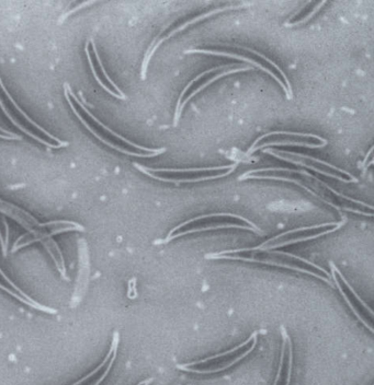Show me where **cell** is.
Returning a JSON list of instances; mask_svg holds the SVG:
<instances>
[{
  "label": "cell",
  "mask_w": 374,
  "mask_h": 385,
  "mask_svg": "<svg viewBox=\"0 0 374 385\" xmlns=\"http://www.w3.org/2000/svg\"><path fill=\"white\" fill-rule=\"evenodd\" d=\"M0 214L8 217L14 220L20 227L27 230V235L19 237L11 248V253L20 251L26 246H31L33 243H41L43 248L48 252L52 261H54L56 269L63 279L68 282L66 265L64 256L61 251L59 244L52 239L54 235L66 233H84L85 228L78 222L71 220H55V221L40 222L29 211L24 210L18 205L11 201H5L0 197Z\"/></svg>",
  "instance_id": "6da1fadb"
},
{
  "label": "cell",
  "mask_w": 374,
  "mask_h": 385,
  "mask_svg": "<svg viewBox=\"0 0 374 385\" xmlns=\"http://www.w3.org/2000/svg\"><path fill=\"white\" fill-rule=\"evenodd\" d=\"M64 97L69 108L75 114V117H77L78 121L84 125L86 130L95 136L97 139L100 140L101 143L108 146L109 148L128 155V156L138 157V158H151V157L162 155L166 151L165 148L151 149L143 147V146L136 145L112 130L110 127L104 125L98 117L91 113V110L85 106L82 100H80L77 95H75L68 83L64 85Z\"/></svg>",
  "instance_id": "7a4b0ae2"
},
{
  "label": "cell",
  "mask_w": 374,
  "mask_h": 385,
  "mask_svg": "<svg viewBox=\"0 0 374 385\" xmlns=\"http://www.w3.org/2000/svg\"><path fill=\"white\" fill-rule=\"evenodd\" d=\"M0 108L3 112L7 119L24 134L28 135L30 138L46 146L50 149L65 148L69 145L66 140L56 137L55 135L50 134L44 127L37 124L26 112L18 106L12 95L9 93L6 88L1 77H0Z\"/></svg>",
  "instance_id": "3957f363"
},
{
  "label": "cell",
  "mask_w": 374,
  "mask_h": 385,
  "mask_svg": "<svg viewBox=\"0 0 374 385\" xmlns=\"http://www.w3.org/2000/svg\"><path fill=\"white\" fill-rule=\"evenodd\" d=\"M85 53L86 56H87L88 63H89V67H91V72H93L96 81L98 82V85L106 92L112 95L113 98L125 100L127 99L125 93L118 87L117 83L110 78L109 75L106 74V69H104V65H102L100 55H99L96 43H95V41L91 40V39L86 42Z\"/></svg>",
  "instance_id": "277c9868"
},
{
  "label": "cell",
  "mask_w": 374,
  "mask_h": 385,
  "mask_svg": "<svg viewBox=\"0 0 374 385\" xmlns=\"http://www.w3.org/2000/svg\"><path fill=\"white\" fill-rule=\"evenodd\" d=\"M120 345V334L119 332H114L112 336L111 345H110L109 351L106 353L104 360L101 362L96 369L89 372L87 375L76 381L72 385H100L104 382V379L108 377L112 367H113L114 362L117 359L118 351H119Z\"/></svg>",
  "instance_id": "5b68a950"
},
{
  "label": "cell",
  "mask_w": 374,
  "mask_h": 385,
  "mask_svg": "<svg viewBox=\"0 0 374 385\" xmlns=\"http://www.w3.org/2000/svg\"><path fill=\"white\" fill-rule=\"evenodd\" d=\"M0 290H3V293L12 297L15 300L21 302L22 304L29 306L31 309L37 310V311L42 312V313L50 314V315L57 314V310L46 306V304H41V302L35 300L30 295H28L26 291L22 290V288L19 287L16 282L3 272V269L1 267H0Z\"/></svg>",
  "instance_id": "8992f818"
},
{
  "label": "cell",
  "mask_w": 374,
  "mask_h": 385,
  "mask_svg": "<svg viewBox=\"0 0 374 385\" xmlns=\"http://www.w3.org/2000/svg\"><path fill=\"white\" fill-rule=\"evenodd\" d=\"M78 273L75 285L74 293L72 297V306H77L87 293L89 285V275H91V261H89V250H88L87 241L80 239L78 241Z\"/></svg>",
  "instance_id": "52a82bcc"
},
{
  "label": "cell",
  "mask_w": 374,
  "mask_h": 385,
  "mask_svg": "<svg viewBox=\"0 0 374 385\" xmlns=\"http://www.w3.org/2000/svg\"><path fill=\"white\" fill-rule=\"evenodd\" d=\"M207 259H235V261H250V263H258V264L263 265H271V266H278L283 267V268L292 269V270H297V272L303 273V274L310 275V276H314V277L319 278V279L323 280V282H327L328 285L332 286V282H329L328 277H323L321 275L316 274V273L310 272L308 269L301 268L299 266H294V265L288 264V263H282V261H274V259H247V257H242V256H227V255H220L215 256L212 254H207L205 256Z\"/></svg>",
  "instance_id": "ba28073f"
},
{
  "label": "cell",
  "mask_w": 374,
  "mask_h": 385,
  "mask_svg": "<svg viewBox=\"0 0 374 385\" xmlns=\"http://www.w3.org/2000/svg\"><path fill=\"white\" fill-rule=\"evenodd\" d=\"M227 228H236V229L248 230V231H252V233H257V235H263L261 231H258V230L254 229V228L250 227V226H241V224H213V226H209V227L203 228H194V229L187 230L185 233H177V235H173L171 237H168V239H165V240L155 241V246H160V244H167L170 241L175 240L177 237H183V235H189V233H203V231H211V230H218V229H227Z\"/></svg>",
  "instance_id": "9c48e42d"
},
{
  "label": "cell",
  "mask_w": 374,
  "mask_h": 385,
  "mask_svg": "<svg viewBox=\"0 0 374 385\" xmlns=\"http://www.w3.org/2000/svg\"><path fill=\"white\" fill-rule=\"evenodd\" d=\"M194 53H202V54H210V55H221V56H226V57H231V59H239V61H245L247 63H254L256 67L258 68L263 69V72H267V74L270 75V76L274 77V79L278 81L279 85L281 86L283 88L284 92L287 93V97L289 99H292L290 97L289 92H288V88L287 86L284 85L283 82L281 80L279 79L278 77L274 74V72H270L269 69L265 68L263 67L261 63H257V61H252V59H247V57H244V56H239L235 55V54L231 53H225V52H218V50H185V54H194Z\"/></svg>",
  "instance_id": "30bf717a"
},
{
  "label": "cell",
  "mask_w": 374,
  "mask_h": 385,
  "mask_svg": "<svg viewBox=\"0 0 374 385\" xmlns=\"http://www.w3.org/2000/svg\"><path fill=\"white\" fill-rule=\"evenodd\" d=\"M133 166H135L136 169L140 170L142 173L147 175V177H151V179H158V181H162V182L167 183H175V184H180V183H194V182H201V181H207V179H221V177H227V175H231L232 172L235 171L236 168H232V169L228 170L225 173H222V175H211V177H198V179H164V177H156V175H153L151 172L147 171L144 166L138 164H133Z\"/></svg>",
  "instance_id": "8fae6325"
},
{
  "label": "cell",
  "mask_w": 374,
  "mask_h": 385,
  "mask_svg": "<svg viewBox=\"0 0 374 385\" xmlns=\"http://www.w3.org/2000/svg\"><path fill=\"white\" fill-rule=\"evenodd\" d=\"M345 224L346 219L345 218H342V221L338 222V224H336V226H335L333 229L327 230V231H324V233H317V235H308V237H297V239H292V240L284 241V242L281 243H272V244H270V246H265V248H263L261 251H269V250H271V248H281V246H290V244H294V243L306 242V241L314 240V239H316V237H324V235H329V233H335V231H337V230H339L340 228H342V226H344V224Z\"/></svg>",
  "instance_id": "7c38bea8"
},
{
  "label": "cell",
  "mask_w": 374,
  "mask_h": 385,
  "mask_svg": "<svg viewBox=\"0 0 374 385\" xmlns=\"http://www.w3.org/2000/svg\"><path fill=\"white\" fill-rule=\"evenodd\" d=\"M256 345H257V336H256L254 339H252V346L250 347L248 351H245L244 354L239 355L237 358L234 359V360H231V362H228V364H224L222 367L216 368V369H207V370H196V369H190V368H183L180 367L179 364H177L176 367L178 368L179 370H183V371H188L192 372V373H200V375H207V373H218V372L224 371V370L228 369V368L232 367L233 364H237V362H241L242 359H244L245 357L248 356L250 353L254 351L255 349Z\"/></svg>",
  "instance_id": "4fadbf2b"
},
{
  "label": "cell",
  "mask_w": 374,
  "mask_h": 385,
  "mask_svg": "<svg viewBox=\"0 0 374 385\" xmlns=\"http://www.w3.org/2000/svg\"><path fill=\"white\" fill-rule=\"evenodd\" d=\"M213 217H231V218H237V219L243 220V221L246 222L250 227L254 228V229L258 230V231H261V230L259 229V228H258L254 222L250 221V220H247L246 218H244V217L239 216V215L235 214H228V213H220V214L203 215V216L196 217L194 219L187 220V221L183 222V224H180L179 226H177V227L171 229V231L168 233L166 239L171 237V235H173L177 230L180 229V228L186 227L188 224H194V222L198 221V220L205 219V218H213Z\"/></svg>",
  "instance_id": "5bb4252c"
},
{
  "label": "cell",
  "mask_w": 374,
  "mask_h": 385,
  "mask_svg": "<svg viewBox=\"0 0 374 385\" xmlns=\"http://www.w3.org/2000/svg\"><path fill=\"white\" fill-rule=\"evenodd\" d=\"M247 70H252V67L247 66L239 67V68L230 69V70H227V72H221V74L216 75V76L211 78L209 81L205 82V83H203L201 87L198 88L196 91H194L191 95H189V98H187L186 100L183 101V103L180 104V115L181 113H183V108H185V106H186L187 102H188L190 99L194 98V95H196V93L201 92L202 90L205 89V88L209 87L211 83H213V82L216 81V80L218 79H220V78H222V77L227 76V75L236 74V72H247Z\"/></svg>",
  "instance_id": "9a60e30c"
},
{
  "label": "cell",
  "mask_w": 374,
  "mask_h": 385,
  "mask_svg": "<svg viewBox=\"0 0 374 385\" xmlns=\"http://www.w3.org/2000/svg\"><path fill=\"white\" fill-rule=\"evenodd\" d=\"M259 333H261L259 332V330H257V332L252 333V336H250V337L248 338V339H247L246 342H244V343L241 344V345L236 346L235 348L231 349V351H224V353H221V354L214 355V356L207 357V358L202 359V360H198V362H189V364H180V366L181 367L183 368H191L194 367V366H198V364H205V362H211V360H213V359H218V358H222V357L230 356V355L234 354V353H236V351H239V349L243 348V347H245V346L246 345H248V344H250V342H252V339H254V338H255L256 336H258V334H259Z\"/></svg>",
  "instance_id": "2e32d148"
},
{
  "label": "cell",
  "mask_w": 374,
  "mask_h": 385,
  "mask_svg": "<svg viewBox=\"0 0 374 385\" xmlns=\"http://www.w3.org/2000/svg\"><path fill=\"white\" fill-rule=\"evenodd\" d=\"M263 152L269 153V155H271V156L276 157V158L280 159V160H283V161H288L290 162V164H297V166H304V168H308V169L313 170V171H316L317 172V173H321V175H326V177H334V179H339V181H342V182L344 183L358 182V179H356V181H353V179H350V181H348V179H342V177H337V175H330V173H327V172L321 171V170L317 169V168H315V166H308V164H304V162L297 161V160H292V159L287 158V157L280 156V155L274 152V151L271 150V149H267V150H263Z\"/></svg>",
  "instance_id": "e0dca14e"
},
{
  "label": "cell",
  "mask_w": 374,
  "mask_h": 385,
  "mask_svg": "<svg viewBox=\"0 0 374 385\" xmlns=\"http://www.w3.org/2000/svg\"><path fill=\"white\" fill-rule=\"evenodd\" d=\"M239 164H230V166H212V168H196V169H154V168H147L144 166L147 171L151 173H160V172H167V173H187V172H201V171H216V170L232 169L237 168Z\"/></svg>",
  "instance_id": "ac0fdd59"
},
{
  "label": "cell",
  "mask_w": 374,
  "mask_h": 385,
  "mask_svg": "<svg viewBox=\"0 0 374 385\" xmlns=\"http://www.w3.org/2000/svg\"><path fill=\"white\" fill-rule=\"evenodd\" d=\"M227 67L228 66H220V67H214V68L212 69H209V70H207V72H202V74H200L199 76H196L194 80H191V81L189 82L188 85H187V87L185 88V89H183V92H181L180 98H179L178 103H177V108H176V113H175V121H174V126L176 127L177 126V125H178L179 119H180L181 117L180 115L181 100H183V97H185V95H186L187 91H188V90L190 89V88H191L192 86H194V83H196V82L198 81V80H200L201 79V78H203V77H205V75L211 74V72H218V70H221V69L227 68Z\"/></svg>",
  "instance_id": "d6986e66"
},
{
  "label": "cell",
  "mask_w": 374,
  "mask_h": 385,
  "mask_svg": "<svg viewBox=\"0 0 374 385\" xmlns=\"http://www.w3.org/2000/svg\"><path fill=\"white\" fill-rule=\"evenodd\" d=\"M276 135H289V136H299V137L315 138V139L321 140L323 143L327 144L326 139L313 134H304V132H268V134L263 135L261 137L257 138V140H256L255 143H254V145L250 147V150L247 151V155H248V156L252 155V151L255 149L256 146H257V144L259 143L261 140L265 139V138L269 137V136H276Z\"/></svg>",
  "instance_id": "ffe728a7"
},
{
  "label": "cell",
  "mask_w": 374,
  "mask_h": 385,
  "mask_svg": "<svg viewBox=\"0 0 374 385\" xmlns=\"http://www.w3.org/2000/svg\"><path fill=\"white\" fill-rule=\"evenodd\" d=\"M332 276L333 278H334L335 284H336L338 289H339V293H342V297H344V299H345L346 302H347L348 306H349V308H350L351 311L355 313V315L358 317L359 321H360L362 324L366 325V326L369 328L370 332L373 333V328H372L371 325H370L369 323L366 322V319H362V317H361L360 313H359L358 312V310L355 308L353 302H351L350 299L348 298L347 295H346V293H344V290H342V285H340L339 282H338L337 278H336V273L334 272V269H332Z\"/></svg>",
  "instance_id": "44dd1931"
},
{
  "label": "cell",
  "mask_w": 374,
  "mask_h": 385,
  "mask_svg": "<svg viewBox=\"0 0 374 385\" xmlns=\"http://www.w3.org/2000/svg\"><path fill=\"white\" fill-rule=\"evenodd\" d=\"M269 146H297V147H306V148H323L325 144H321V145H310V144L300 143V141H272V143L265 144V145L259 146V147H255V149L252 151V153L255 152L256 150H261V149L265 148V147H269Z\"/></svg>",
  "instance_id": "7402d4cb"
},
{
  "label": "cell",
  "mask_w": 374,
  "mask_h": 385,
  "mask_svg": "<svg viewBox=\"0 0 374 385\" xmlns=\"http://www.w3.org/2000/svg\"><path fill=\"white\" fill-rule=\"evenodd\" d=\"M280 330L283 333L284 337H286V339H287L288 345H289V366H288L287 383H286V385H290V382H291V373H292L293 364L292 342H291V339H290L289 334H288L287 330H286L283 326L280 327Z\"/></svg>",
  "instance_id": "603a6c76"
},
{
  "label": "cell",
  "mask_w": 374,
  "mask_h": 385,
  "mask_svg": "<svg viewBox=\"0 0 374 385\" xmlns=\"http://www.w3.org/2000/svg\"><path fill=\"white\" fill-rule=\"evenodd\" d=\"M282 153H286V155H291V156L299 157V158L303 159H308V160H312V161L317 162V164H323V166H328L330 169L336 170V171H339L340 173L342 175H348V177H351V179H356V177H353L350 173H348L347 171H344V170L339 169V168H336L335 166H332L330 164H327V162L323 161V160H319V159L313 158V157L310 156H304V155H300V153H294V152H284V151H281Z\"/></svg>",
  "instance_id": "cb8c5ba5"
},
{
  "label": "cell",
  "mask_w": 374,
  "mask_h": 385,
  "mask_svg": "<svg viewBox=\"0 0 374 385\" xmlns=\"http://www.w3.org/2000/svg\"><path fill=\"white\" fill-rule=\"evenodd\" d=\"M329 265H330V268L334 269L335 273H337V274L339 275V277L342 278V282H344V284L347 286L348 289L350 290V293H353V296H355V298H357V300H358L359 302H360V304H362V306H364V308H366V309L368 310V311H369L370 314H371L372 315V311L371 309H370L369 306H368V304H366L364 301H362V299H361L360 297L358 296V293H357L356 291L353 290V288L351 287L350 284H349V282H348V280H346V278L342 276V272H340L339 269L336 267V265H335L334 263H330V264Z\"/></svg>",
  "instance_id": "d4e9b609"
},
{
  "label": "cell",
  "mask_w": 374,
  "mask_h": 385,
  "mask_svg": "<svg viewBox=\"0 0 374 385\" xmlns=\"http://www.w3.org/2000/svg\"><path fill=\"white\" fill-rule=\"evenodd\" d=\"M282 337H283V343H282L281 356H280L278 373H277L276 381H274V385H278L279 382H280V379H281L282 367H283L284 354H286V346H287V339L284 337L283 333H282Z\"/></svg>",
  "instance_id": "484cf974"
},
{
  "label": "cell",
  "mask_w": 374,
  "mask_h": 385,
  "mask_svg": "<svg viewBox=\"0 0 374 385\" xmlns=\"http://www.w3.org/2000/svg\"><path fill=\"white\" fill-rule=\"evenodd\" d=\"M324 5L325 1H323V3H319V5L316 6V8L314 9L313 11H310V14H308V16L306 17V18L301 19L300 21L293 22V23H286V26H287V27H294V26H299V24H302L304 23V22H308V20H310V19L312 18V17H313L314 14H315L316 12H317V11H319V9H321V7H323V6Z\"/></svg>",
  "instance_id": "4316f807"
},
{
  "label": "cell",
  "mask_w": 374,
  "mask_h": 385,
  "mask_svg": "<svg viewBox=\"0 0 374 385\" xmlns=\"http://www.w3.org/2000/svg\"><path fill=\"white\" fill-rule=\"evenodd\" d=\"M0 139L3 140H21V137L16 132H11L0 126Z\"/></svg>",
  "instance_id": "83f0119b"
},
{
  "label": "cell",
  "mask_w": 374,
  "mask_h": 385,
  "mask_svg": "<svg viewBox=\"0 0 374 385\" xmlns=\"http://www.w3.org/2000/svg\"><path fill=\"white\" fill-rule=\"evenodd\" d=\"M153 381H154V379H153V377H149V379H147V383L144 385H149Z\"/></svg>",
  "instance_id": "f1b7e54d"
},
{
  "label": "cell",
  "mask_w": 374,
  "mask_h": 385,
  "mask_svg": "<svg viewBox=\"0 0 374 385\" xmlns=\"http://www.w3.org/2000/svg\"><path fill=\"white\" fill-rule=\"evenodd\" d=\"M147 380L142 381V382H141V383H138V385H144V384H145V383H147Z\"/></svg>",
  "instance_id": "f546056e"
}]
</instances>
